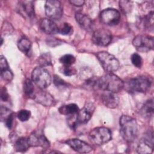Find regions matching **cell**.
Listing matches in <instances>:
<instances>
[{
  "instance_id": "cell-12",
  "label": "cell",
  "mask_w": 154,
  "mask_h": 154,
  "mask_svg": "<svg viewBox=\"0 0 154 154\" xmlns=\"http://www.w3.org/2000/svg\"><path fill=\"white\" fill-rule=\"evenodd\" d=\"M28 141L29 146L48 147L50 146L48 140L40 131L33 132L28 138Z\"/></svg>"
},
{
  "instance_id": "cell-36",
  "label": "cell",
  "mask_w": 154,
  "mask_h": 154,
  "mask_svg": "<svg viewBox=\"0 0 154 154\" xmlns=\"http://www.w3.org/2000/svg\"><path fill=\"white\" fill-rule=\"evenodd\" d=\"M0 69H1V71L9 69L8 64L6 59L2 56H1L0 58Z\"/></svg>"
},
{
  "instance_id": "cell-3",
  "label": "cell",
  "mask_w": 154,
  "mask_h": 154,
  "mask_svg": "<svg viewBox=\"0 0 154 154\" xmlns=\"http://www.w3.org/2000/svg\"><path fill=\"white\" fill-rule=\"evenodd\" d=\"M152 79L144 75L131 79L126 82V90L131 93H146L152 85Z\"/></svg>"
},
{
  "instance_id": "cell-20",
  "label": "cell",
  "mask_w": 154,
  "mask_h": 154,
  "mask_svg": "<svg viewBox=\"0 0 154 154\" xmlns=\"http://www.w3.org/2000/svg\"><path fill=\"white\" fill-rule=\"evenodd\" d=\"M153 111H154V107H153V99H150L147 100L144 103V104L143 105L141 109L143 116L147 118H150L153 116Z\"/></svg>"
},
{
  "instance_id": "cell-2",
  "label": "cell",
  "mask_w": 154,
  "mask_h": 154,
  "mask_svg": "<svg viewBox=\"0 0 154 154\" xmlns=\"http://www.w3.org/2000/svg\"><path fill=\"white\" fill-rule=\"evenodd\" d=\"M120 134L123 138L128 142H132L138 135V124L135 119L123 115L120 118Z\"/></svg>"
},
{
  "instance_id": "cell-23",
  "label": "cell",
  "mask_w": 154,
  "mask_h": 154,
  "mask_svg": "<svg viewBox=\"0 0 154 154\" xmlns=\"http://www.w3.org/2000/svg\"><path fill=\"white\" fill-rule=\"evenodd\" d=\"M17 46L19 49L25 53L28 54L31 48V42L26 38H22L19 42L17 44Z\"/></svg>"
},
{
  "instance_id": "cell-7",
  "label": "cell",
  "mask_w": 154,
  "mask_h": 154,
  "mask_svg": "<svg viewBox=\"0 0 154 154\" xmlns=\"http://www.w3.org/2000/svg\"><path fill=\"white\" fill-rule=\"evenodd\" d=\"M132 44L139 52H149L153 49V37L147 34L137 35L134 38Z\"/></svg>"
},
{
  "instance_id": "cell-11",
  "label": "cell",
  "mask_w": 154,
  "mask_h": 154,
  "mask_svg": "<svg viewBox=\"0 0 154 154\" xmlns=\"http://www.w3.org/2000/svg\"><path fill=\"white\" fill-rule=\"evenodd\" d=\"M94 110V105L93 103H86L84 106L76 113V122L78 125L87 123L91 119Z\"/></svg>"
},
{
  "instance_id": "cell-13",
  "label": "cell",
  "mask_w": 154,
  "mask_h": 154,
  "mask_svg": "<svg viewBox=\"0 0 154 154\" xmlns=\"http://www.w3.org/2000/svg\"><path fill=\"white\" fill-rule=\"evenodd\" d=\"M153 150V132L151 134L149 133V135L141 138L137 146V152L141 154L151 153Z\"/></svg>"
},
{
  "instance_id": "cell-29",
  "label": "cell",
  "mask_w": 154,
  "mask_h": 154,
  "mask_svg": "<svg viewBox=\"0 0 154 154\" xmlns=\"http://www.w3.org/2000/svg\"><path fill=\"white\" fill-rule=\"evenodd\" d=\"M132 64L137 68H141L143 64V60L141 57L137 53H134L131 57Z\"/></svg>"
},
{
  "instance_id": "cell-18",
  "label": "cell",
  "mask_w": 154,
  "mask_h": 154,
  "mask_svg": "<svg viewBox=\"0 0 154 154\" xmlns=\"http://www.w3.org/2000/svg\"><path fill=\"white\" fill-rule=\"evenodd\" d=\"M105 91V93H103L101 96L102 103L104 104L105 106L108 108H116L117 106L119 101L118 96L116 94V93L106 91Z\"/></svg>"
},
{
  "instance_id": "cell-34",
  "label": "cell",
  "mask_w": 154,
  "mask_h": 154,
  "mask_svg": "<svg viewBox=\"0 0 154 154\" xmlns=\"http://www.w3.org/2000/svg\"><path fill=\"white\" fill-rule=\"evenodd\" d=\"M53 81L55 85L59 88L66 87L67 85V84L62 78H61L59 76H57V75H54Z\"/></svg>"
},
{
  "instance_id": "cell-32",
  "label": "cell",
  "mask_w": 154,
  "mask_h": 154,
  "mask_svg": "<svg viewBox=\"0 0 154 154\" xmlns=\"http://www.w3.org/2000/svg\"><path fill=\"white\" fill-rule=\"evenodd\" d=\"M120 7L123 13L129 12L132 8V2L129 1H121L119 2Z\"/></svg>"
},
{
  "instance_id": "cell-1",
  "label": "cell",
  "mask_w": 154,
  "mask_h": 154,
  "mask_svg": "<svg viewBox=\"0 0 154 154\" xmlns=\"http://www.w3.org/2000/svg\"><path fill=\"white\" fill-rule=\"evenodd\" d=\"M93 87L117 93L124 87V82L117 75L108 73L100 78H95Z\"/></svg>"
},
{
  "instance_id": "cell-37",
  "label": "cell",
  "mask_w": 154,
  "mask_h": 154,
  "mask_svg": "<svg viewBox=\"0 0 154 154\" xmlns=\"http://www.w3.org/2000/svg\"><path fill=\"white\" fill-rule=\"evenodd\" d=\"M1 100L4 102H7L9 99V95L8 94V92L5 87H3L1 88Z\"/></svg>"
},
{
  "instance_id": "cell-27",
  "label": "cell",
  "mask_w": 154,
  "mask_h": 154,
  "mask_svg": "<svg viewBox=\"0 0 154 154\" xmlns=\"http://www.w3.org/2000/svg\"><path fill=\"white\" fill-rule=\"evenodd\" d=\"M38 63L40 67H44L51 64V58L49 54L45 53L42 54L38 59Z\"/></svg>"
},
{
  "instance_id": "cell-14",
  "label": "cell",
  "mask_w": 154,
  "mask_h": 154,
  "mask_svg": "<svg viewBox=\"0 0 154 154\" xmlns=\"http://www.w3.org/2000/svg\"><path fill=\"white\" fill-rule=\"evenodd\" d=\"M73 150L78 152L86 153H89L92 150V147L87 143L76 138L69 139L65 142Z\"/></svg>"
},
{
  "instance_id": "cell-4",
  "label": "cell",
  "mask_w": 154,
  "mask_h": 154,
  "mask_svg": "<svg viewBox=\"0 0 154 154\" xmlns=\"http://www.w3.org/2000/svg\"><path fill=\"white\" fill-rule=\"evenodd\" d=\"M34 83L40 89L47 88L52 82V78L49 72L42 67L35 68L31 74Z\"/></svg>"
},
{
  "instance_id": "cell-39",
  "label": "cell",
  "mask_w": 154,
  "mask_h": 154,
  "mask_svg": "<svg viewBox=\"0 0 154 154\" xmlns=\"http://www.w3.org/2000/svg\"><path fill=\"white\" fill-rule=\"evenodd\" d=\"M2 43H3V40H2V38H1V44L2 45Z\"/></svg>"
},
{
  "instance_id": "cell-9",
  "label": "cell",
  "mask_w": 154,
  "mask_h": 154,
  "mask_svg": "<svg viewBox=\"0 0 154 154\" xmlns=\"http://www.w3.org/2000/svg\"><path fill=\"white\" fill-rule=\"evenodd\" d=\"M120 12L114 8H106L100 13V20L106 25L113 26L118 24L120 20Z\"/></svg>"
},
{
  "instance_id": "cell-24",
  "label": "cell",
  "mask_w": 154,
  "mask_h": 154,
  "mask_svg": "<svg viewBox=\"0 0 154 154\" xmlns=\"http://www.w3.org/2000/svg\"><path fill=\"white\" fill-rule=\"evenodd\" d=\"M144 26L149 31H153V12H149L144 16L143 20Z\"/></svg>"
},
{
  "instance_id": "cell-30",
  "label": "cell",
  "mask_w": 154,
  "mask_h": 154,
  "mask_svg": "<svg viewBox=\"0 0 154 154\" xmlns=\"http://www.w3.org/2000/svg\"><path fill=\"white\" fill-rule=\"evenodd\" d=\"M17 116L21 122H26L30 118L31 112L27 109H21L17 112Z\"/></svg>"
},
{
  "instance_id": "cell-21",
  "label": "cell",
  "mask_w": 154,
  "mask_h": 154,
  "mask_svg": "<svg viewBox=\"0 0 154 154\" xmlns=\"http://www.w3.org/2000/svg\"><path fill=\"white\" fill-rule=\"evenodd\" d=\"M79 110V109L78 105L75 103H70L63 105L59 108L60 112L66 116L76 114Z\"/></svg>"
},
{
  "instance_id": "cell-19",
  "label": "cell",
  "mask_w": 154,
  "mask_h": 154,
  "mask_svg": "<svg viewBox=\"0 0 154 154\" xmlns=\"http://www.w3.org/2000/svg\"><path fill=\"white\" fill-rule=\"evenodd\" d=\"M19 10L22 14L32 17L34 16V5L32 1H20L18 3Z\"/></svg>"
},
{
  "instance_id": "cell-8",
  "label": "cell",
  "mask_w": 154,
  "mask_h": 154,
  "mask_svg": "<svg viewBox=\"0 0 154 154\" xmlns=\"http://www.w3.org/2000/svg\"><path fill=\"white\" fill-rule=\"evenodd\" d=\"M45 13L51 20H58L63 15L61 3L57 0H48L45 5Z\"/></svg>"
},
{
  "instance_id": "cell-16",
  "label": "cell",
  "mask_w": 154,
  "mask_h": 154,
  "mask_svg": "<svg viewBox=\"0 0 154 154\" xmlns=\"http://www.w3.org/2000/svg\"><path fill=\"white\" fill-rule=\"evenodd\" d=\"M40 29L47 34H55L58 32V26L50 19H42L38 23Z\"/></svg>"
},
{
  "instance_id": "cell-5",
  "label": "cell",
  "mask_w": 154,
  "mask_h": 154,
  "mask_svg": "<svg viewBox=\"0 0 154 154\" xmlns=\"http://www.w3.org/2000/svg\"><path fill=\"white\" fill-rule=\"evenodd\" d=\"M96 57L103 69L108 73L116 71L119 67L118 60L112 54L106 51H101L96 54Z\"/></svg>"
},
{
  "instance_id": "cell-35",
  "label": "cell",
  "mask_w": 154,
  "mask_h": 154,
  "mask_svg": "<svg viewBox=\"0 0 154 154\" xmlns=\"http://www.w3.org/2000/svg\"><path fill=\"white\" fill-rule=\"evenodd\" d=\"M13 120H14V114L13 112H12L5 120V124L6 125V126L9 128L11 129L12 126H13Z\"/></svg>"
},
{
  "instance_id": "cell-6",
  "label": "cell",
  "mask_w": 154,
  "mask_h": 154,
  "mask_svg": "<svg viewBox=\"0 0 154 154\" xmlns=\"http://www.w3.org/2000/svg\"><path fill=\"white\" fill-rule=\"evenodd\" d=\"M111 131L105 127H97L90 131L89 138L91 141L96 145H102L111 140Z\"/></svg>"
},
{
  "instance_id": "cell-25",
  "label": "cell",
  "mask_w": 154,
  "mask_h": 154,
  "mask_svg": "<svg viewBox=\"0 0 154 154\" xmlns=\"http://www.w3.org/2000/svg\"><path fill=\"white\" fill-rule=\"evenodd\" d=\"M23 91L26 95L31 97L34 93V88L32 82L29 79H26L23 83Z\"/></svg>"
},
{
  "instance_id": "cell-28",
  "label": "cell",
  "mask_w": 154,
  "mask_h": 154,
  "mask_svg": "<svg viewBox=\"0 0 154 154\" xmlns=\"http://www.w3.org/2000/svg\"><path fill=\"white\" fill-rule=\"evenodd\" d=\"M58 32L64 35H70L73 32V27L68 23H64L61 26H58Z\"/></svg>"
},
{
  "instance_id": "cell-15",
  "label": "cell",
  "mask_w": 154,
  "mask_h": 154,
  "mask_svg": "<svg viewBox=\"0 0 154 154\" xmlns=\"http://www.w3.org/2000/svg\"><path fill=\"white\" fill-rule=\"evenodd\" d=\"M33 99L38 103L45 106L54 105L55 102L54 98L51 94L42 90L34 93Z\"/></svg>"
},
{
  "instance_id": "cell-22",
  "label": "cell",
  "mask_w": 154,
  "mask_h": 154,
  "mask_svg": "<svg viewBox=\"0 0 154 154\" xmlns=\"http://www.w3.org/2000/svg\"><path fill=\"white\" fill-rule=\"evenodd\" d=\"M29 147L30 146L28 143V138L25 137L19 138L16 140L14 144V147L17 152H25L28 150Z\"/></svg>"
},
{
  "instance_id": "cell-17",
  "label": "cell",
  "mask_w": 154,
  "mask_h": 154,
  "mask_svg": "<svg viewBox=\"0 0 154 154\" xmlns=\"http://www.w3.org/2000/svg\"><path fill=\"white\" fill-rule=\"evenodd\" d=\"M75 19L78 24L87 31L90 32L93 30L94 23L93 20L87 14L81 13H76Z\"/></svg>"
},
{
  "instance_id": "cell-31",
  "label": "cell",
  "mask_w": 154,
  "mask_h": 154,
  "mask_svg": "<svg viewBox=\"0 0 154 154\" xmlns=\"http://www.w3.org/2000/svg\"><path fill=\"white\" fill-rule=\"evenodd\" d=\"M61 72L62 73H63L66 76H70L72 75H74L76 73V69L72 67L71 66H64L61 68Z\"/></svg>"
},
{
  "instance_id": "cell-33",
  "label": "cell",
  "mask_w": 154,
  "mask_h": 154,
  "mask_svg": "<svg viewBox=\"0 0 154 154\" xmlns=\"http://www.w3.org/2000/svg\"><path fill=\"white\" fill-rule=\"evenodd\" d=\"M1 77L2 78L6 81H10L12 79H13V75L12 73V72H11V70L8 69H6V70H1Z\"/></svg>"
},
{
  "instance_id": "cell-10",
  "label": "cell",
  "mask_w": 154,
  "mask_h": 154,
  "mask_svg": "<svg viewBox=\"0 0 154 154\" xmlns=\"http://www.w3.org/2000/svg\"><path fill=\"white\" fill-rule=\"evenodd\" d=\"M112 38L111 32L107 29L99 28L95 30L92 35L93 42L100 46L108 45Z\"/></svg>"
},
{
  "instance_id": "cell-38",
  "label": "cell",
  "mask_w": 154,
  "mask_h": 154,
  "mask_svg": "<svg viewBox=\"0 0 154 154\" xmlns=\"http://www.w3.org/2000/svg\"><path fill=\"white\" fill-rule=\"evenodd\" d=\"M70 3L73 5L81 7L84 4L85 1L83 0H72V1H70Z\"/></svg>"
},
{
  "instance_id": "cell-26",
  "label": "cell",
  "mask_w": 154,
  "mask_h": 154,
  "mask_svg": "<svg viewBox=\"0 0 154 154\" xmlns=\"http://www.w3.org/2000/svg\"><path fill=\"white\" fill-rule=\"evenodd\" d=\"M76 61L75 57L71 54H66L60 58V61L64 66H72Z\"/></svg>"
}]
</instances>
